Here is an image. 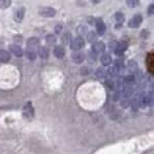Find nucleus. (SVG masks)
Returning a JSON list of instances; mask_svg holds the SVG:
<instances>
[{"instance_id": "412c9836", "label": "nucleus", "mask_w": 154, "mask_h": 154, "mask_svg": "<svg viewBox=\"0 0 154 154\" xmlns=\"http://www.w3.org/2000/svg\"><path fill=\"white\" fill-rule=\"evenodd\" d=\"M106 72L103 67H98L97 69L95 70V77L98 78V79H103V78L106 77Z\"/></svg>"}, {"instance_id": "aec40b11", "label": "nucleus", "mask_w": 154, "mask_h": 154, "mask_svg": "<svg viewBox=\"0 0 154 154\" xmlns=\"http://www.w3.org/2000/svg\"><path fill=\"white\" fill-rule=\"evenodd\" d=\"M45 39H46V42L48 45H55L56 44V41H57L56 36L54 34H48Z\"/></svg>"}, {"instance_id": "ddd939ff", "label": "nucleus", "mask_w": 154, "mask_h": 154, "mask_svg": "<svg viewBox=\"0 0 154 154\" xmlns=\"http://www.w3.org/2000/svg\"><path fill=\"white\" fill-rule=\"evenodd\" d=\"M120 70L118 69L117 67H115V66H113V67H110L108 70H106V78H108L109 80H113L114 78H116L118 75V73H119Z\"/></svg>"}, {"instance_id": "6e6552de", "label": "nucleus", "mask_w": 154, "mask_h": 154, "mask_svg": "<svg viewBox=\"0 0 154 154\" xmlns=\"http://www.w3.org/2000/svg\"><path fill=\"white\" fill-rule=\"evenodd\" d=\"M25 13H26V8L24 6L17 8V11H15V21L17 23L22 22L23 19H24V17H25Z\"/></svg>"}, {"instance_id": "b1692460", "label": "nucleus", "mask_w": 154, "mask_h": 154, "mask_svg": "<svg viewBox=\"0 0 154 154\" xmlns=\"http://www.w3.org/2000/svg\"><path fill=\"white\" fill-rule=\"evenodd\" d=\"M130 105H131V108H132V110H134V111H137L138 109L141 106V105H140V100H139V98H134V100L130 103Z\"/></svg>"}, {"instance_id": "bb28decb", "label": "nucleus", "mask_w": 154, "mask_h": 154, "mask_svg": "<svg viewBox=\"0 0 154 154\" xmlns=\"http://www.w3.org/2000/svg\"><path fill=\"white\" fill-rule=\"evenodd\" d=\"M89 73H91V68H90V67L84 66V67L81 68V75H88Z\"/></svg>"}, {"instance_id": "f03ea898", "label": "nucleus", "mask_w": 154, "mask_h": 154, "mask_svg": "<svg viewBox=\"0 0 154 154\" xmlns=\"http://www.w3.org/2000/svg\"><path fill=\"white\" fill-rule=\"evenodd\" d=\"M38 14L45 18H52L56 15V9L51 8V6H44V8L38 9Z\"/></svg>"}, {"instance_id": "f3484780", "label": "nucleus", "mask_w": 154, "mask_h": 154, "mask_svg": "<svg viewBox=\"0 0 154 154\" xmlns=\"http://www.w3.org/2000/svg\"><path fill=\"white\" fill-rule=\"evenodd\" d=\"M25 55L28 59H29V60H31V61L36 59V52H35L34 49L27 48L25 50Z\"/></svg>"}, {"instance_id": "2f4dec72", "label": "nucleus", "mask_w": 154, "mask_h": 154, "mask_svg": "<svg viewBox=\"0 0 154 154\" xmlns=\"http://www.w3.org/2000/svg\"><path fill=\"white\" fill-rule=\"evenodd\" d=\"M117 45H118V42H111V44H110V48H111V50H113V51H114V50L117 48Z\"/></svg>"}, {"instance_id": "393cba45", "label": "nucleus", "mask_w": 154, "mask_h": 154, "mask_svg": "<svg viewBox=\"0 0 154 154\" xmlns=\"http://www.w3.org/2000/svg\"><path fill=\"white\" fill-rule=\"evenodd\" d=\"M11 3V0H0V8H8Z\"/></svg>"}, {"instance_id": "9d476101", "label": "nucleus", "mask_w": 154, "mask_h": 154, "mask_svg": "<svg viewBox=\"0 0 154 154\" xmlns=\"http://www.w3.org/2000/svg\"><path fill=\"white\" fill-rule=\"evenodd\" d=\"M53 54L57 58L61 59L65 56V49L62 46H56L53 50Z\"/></svg>"}, {"instance_id": "dca6fc26", "label": "nucleus", "mask_w": 154, "mask_h": 154, "mask_svg": "<svg viewBox=\"0 0 154 154\" xmlns=\"http://www.w3.org/2000/svg\"><path fill=\"white\" fill-rule=\"evenodd\" d=\"M37 52H38V55L42 59H47L50 55L49 49L47 48V47H38Z\"/></svg>"}, {"instance_id": "cd10ccee", "label": "nucleus", "mask_w": 154, "mask_h": 154, "mask_svg": "<svg viewBox=\"0 0 154 154\" xmlns=\"http://www.w3.org/2000/svg\"><path fill=\"white\" fill-rule=\"evenodd\" d=\"M96 58H97V55H96L94 52H90V53L88 54V60L90 61V62H95Z\"/></svg>"}, {"instance_id": "473e14b6", "label": "nucleus", "mask_w": 154, "mask_h": 154, "mask_svg": "<svg viewBox=\"0 0 154 154\" xmlns=\"http://www.w3.org/2000/svg\"><path fill=\"white\" fill-rule=\"evenodd\" d=\"M87 21H88V23H89V24H94V25H95L96 19H94L93 17H89V18H88V20H87Z\"/></svg>"}, {"instance_id": "2eb2a0df", "label": "nucleus", "mask_w": 154, "mask_h": 154, "mask_svg": "<svg viewBox=\"0 0 154 154\" xmlns=\"http://www.w3.org/2000/svg\"><path fill=\"white\" fill-rule=\"evenodd\" d=\"M112 61H113V59H112V57H111L110 54H103V56L100 57V62H101V64H103V66H109L112 63Z\"/></svg>"}, {"instance_id": "20e7f679", "label": "nucleus", "mask_w": 154, "mask_h": 154, "mask_svg": "<svg viewBox=\"0 0 154 154\" xmlns=\"http://www.w3.org/2000/svg\"><path fill=\"white\" fill-rule=\"evenodd\" d=\"M143 22V17H142L140 14H137L132 17V19L128 22V26L130 28H138L140 25Z\"/></svg>"}, {"instance_id": "a211bd4d", "label": "nucleus", "mask_w": 154, "mask_h": 154, "mask_svg": "<svg viewBox=\"0 0 154 154\" xmlns=\"http://www.w3.org/2000/svg\"><path fill=\"white\" fill-rule=\"evenodd\" d=\"M61 42H62V44H64V45L70 44V42H72V34H70L69 32L63 33V35L61 36Z\"/></svg>"}, {"instance_id": "0eeeda50", "label": "nucleus", "mask_w": 154, "mask_h": 154, "mask_svg": "<svg viewBox=\"0 0 154 154\" xmlns=\"http://www.w3.org/2000/svg\"><path fill=\"white\" fill-rule=\"evenodd\" d=\"M95 27H96V33H97L99 36H101V35L105 34L106 25H105V23L103 22V20H101V19H96Z\"/></svg>"}, {"instance_id": "1a4fd4ad", "label": "nucleus", "mask_w": 154, "mask_h": 154, "mask_svg": "<svg viewBox=\"0 0 154 154\" xmlns=\"http://www.w3.org/2000/svg\"><path fill=\"white\" fill-rule=\"evenodd\" d=\"M23 115L26 118H28V119H30V118H32L34 116V110H33V106L31 103H27L24 106V109H23Z\"/></svg>"}, {"instance_id": "c85d7f7f", "label": "nucleus", "mask_w": 154, "mask_h": 154, "mask_svg": "<svg viewBox=\"0 0 154 154\" xmlns=\"http://www.w3.org/2000/svg\"><path fill=\"white\" fill-rule=\"evenodd\" d=\"M78 33H79L80 35H83V34H87L88 31H87V28L85 27V26H79V28H78Z\"/></svg>"}, {"instance_id": "7ed1b4c3", "label": "nucleus", "mask_w": 154, "mask_h": 154, "mask_svg": "<svg viewBox=\"0 0 154 154\" xmlns=\"http://www.w3.org/2000/svg\"><path fill=\"white\" fill-rule=\"evenodd\" d=\"M106 51V45L103 42H95L92 45V52L99 55V54H103Z\"/></svg>"}, {"instance_id": "9b49d317", "label": "nucleus", "mask_w": 154, "mask_h": 154, "mask_svg": "<svg viewBox=\"0 0 154 154\" xmlns=\"http://www.w3.org/2000/svg\"><path fill=\"white\" fill-rule=\"evenodd\" d=\"M127 49V44L125 42H118L117 45V48L114 50V53L118 56H121L123 54V52Z\"/></svg>"}, {"instance_id": "39448f33", "label": "nucleus", "mask_w": 154, "mask_h": 154, "mask_svg": "<svg viewBox=\"0 0 154 154\" xmlns=\"http://www.w3.org/2000/svg\"><path fill=\"white\" fill-rule=\"evenodd\" d=\"M9 52H11L14 56L18 57V58H20V57H22L24 55V51L22 50V48H21L19 45H15V44L9 46Z\"/></svg>"}, {"instance_id": "f8f14e48", "label": "nucleus", "mask_w": 154, "mask_h": 154, "mask_svg": "<svg viewBox=\"0 0 154 154\" xmlns=\"http://www.w3.org/2000/svg\"><path fill=\"white\" fill-rule=\"evenodd\" d=\"M26 45H27V48H30V49L38 48L39 39L37 38V37H30V38L27 39V42H26Z\"/></svg>"}, {"instance_id": "5701e85b", "label": "nucleus", "mask_w": 154, "mask_h": 154, "mask_svg": "<svg viewBox=\"0 0 154 154\" xmlns=\"http://www.w3.org/2000/svg\"><path fill=\"white\" fill-rule=\"evenodd\" d=\"M126 4L131 8H137L140 4V0H126Z\"/></svg>"}, {"instance_id": "7c9ffc66", "label": "nucleus", "mask_w": 154, "mask_h": 154, "mask_svg": "<svg viewBox=\"0 0 154 154\" xmlns=\"http://www.w3.org/2000/svg\"><path fill=\"white\" fill-rule=\"evenodd\" d=\"M148 15L149 16H154V4H150V5L148 6Z\"/></svg>"}, {"instance_id": "c9c22d12", "label": "nucleus", "mask_w": 154, "mask_h": 154, "mask_svg": "<svg viewBox=\"0 0 154 154\" xmlns=\"http://www.w3.org/2000/svg\"><path fill=\"white\" fill-rule=\"evenodd\" d=\"M92 2H93V3H98L99 1H100V0H91Z\"/></svg>"}, {"instance_id": "a878e982", "label": "nucleus", "mask_w": 154, "mask_h": 154, "mask_svg": "<svg viewBox=\"0 0 154 154\" xmlns=\"http://www.w3.org/2000/svg\"><path fill=\"white\" fill-rule=\"evenodd\" d=\"M128 68L131 72H134V70H136L137 68H138V65H137V62L134 60H130L128 62Z\"/></svg>"}, {"instance_id": "72a5a7b5", "label": "nucleus", "mask_w": 154, "mask_h": 154, "mask_svg": "<svg viewBox=\"0 0 154 154\" xmlns=\"http://www.w3.org/2000/svg\"><path fill=\"white\" fill-rule=\"evenodd\" d=\"M121 106H122V108H127V106H128V100H126V99L123 100L121 103Z\"/></svg>"}, {"instance_id": "c756f323", "label": "nucleus", "mask_w": 154, "mask_h": 154, "mask_svg": "<svg viewBox=\"0 0 154 154\" xmlns=\"http://www.w3.org/2000/svg\"><path fill=\"white\" fill-rule=\"evenodd\" d=\"M149 35H150V32L148 31V30H143V31L141 32V37L142 38H148Z\"/></svg>"}, {"instance_id": "f704fd0d", "label": "nucleus", "mask_w": 154, "mask_h": 154, "mask_svg": "<svg viewBox=\"0 0 154 154\" xmlns=\"http://www.w3.org/2000/svg\"><path fill=\"white\" fill-rule=\"evenodd\" d=\"M61 28H62V27H61L60 25H59V26H56V32H59V31H60Z\"/></svg>"}, {"instance_id": "f257e3e1", "label": "nucleus", "mask_w": 154, "mask_h": 154, "mask_svg": "<svg viewBox=\"0 0 154 154\" xmlns=\"http://www.w3.org/2000/svg\"><path fill=\"white\" fill-rule=\"evenodd\" d=\"M84 46H85V42L82 36L75 37V38L72 39V42H70V49H72V51H80L82 48H84Z\"/></svg>"}, {"instance_id": "4468645a", "label": "nucleus", "mask_w": 154, "mask_h": 154, "mask_svg": "<svg viewBox=\"0 0 154 154\" xmlns=\"http://www.w3.org/2000/svg\"><path fill=\"white\" fill-rule=\"evenodd\" d=\"M11 60V53L5 50H0V62L6 63Z\"/></svg>"}, {"instance_id": "423d86ee", "label": "nucleus", "mask_w": 154, "mask_h": 154, "mask_svg": "<svg viewBox=\"0 0 154 154\" xmlns=\"http://www.w3.org/2000/svg\"><path fill=\"white\" fill-rule=\"evenodd\" d=\"M72 59L75 64H81L83 61L85 60V54L83 53V52L75 51L72 54Z\"/></svg>"}, {"instance_id": "4be33fe9", "label": "nucleus", "mask_w": 154, "mask_h": 154, "mask_svg": "<svg viewBox=\"0 0 154 154\" xmlns=\"http://www.w3.org/2000/svg\"><path fill=\"white\" fill-rule=\"evenodd\" d=\"M115 20L117 22V24L122 25L123 21H124V15L122 13H116L115 14Z\"/></svg>"}, {"instance_id": "6ab92c4d", "label": "nucleus", "mask_w": 154, "mask_h": 154, "mask_svg": "<svg viewBox=\"0 0 154 154\" xmlns=\"http://www.w3.org/2000/svg\"><path fill=\"white\" fill-rule=\"evenodd\" d=\"M97 36H98V34L94 31H90L87 33V39H88V42H95L96 39H97Z\"/></svg>"}]
</instances>
